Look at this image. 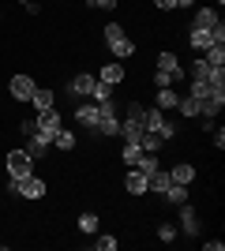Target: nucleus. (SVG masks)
Wrapping results in <instances>:
<instances>
[{
    "mask_svg": "<svg viewBox=\"0 0 225 251\" xmlns=\"http://www.w3.org/2000/svg\"><path fill=\"white\" fill-rule=\"evenodd\" d=\"M94 135H120V105L113 98L98 101V124H94Z\"/></svg>",
    "mask_w": 225,
    "mask_h": 251,
    "instance_id": "1",
    "label": "nucleus"
},
{
    "mask_svg": "<svg viewBox=\"0 0 225 251\" xmlns=\"http://www.w3.org/2000/svg\"><path fill=\"white\" fill-rule=\"evenodd\" d=\"M143 127H147V109H143L139 101H131L128 109H124V120H120V139H124V143H135V139L143 135Z\"/></svg>",
    "mask_w": 225,
    "mask_h": 251,
    "instance_id": "2",
    "label": "nucleus"
},
{
    "mask_svg": "<svg viewBox=\"0 0 225 251\" xmlns=\"http://www.w3.org/2000/svg\"><path fill=\"white\" fill-rule=\"evenodd\" d=\"M11 191L15 195H23V199H45V180L42 176H34V173H26V176H19V180H11Z\"/></svg>",
    "mask_w": 225,
    "mask_h": 251,
    "instance_id": "3",
    "label": "nucleus"
},
{
    "mask_svg": "<svg viewBox=\"0 0 225 251\" xmlns=\"http://www.w3.org/2000/svg\"><path fill=\"white\" fill-rule=\"evenodd\" d=\"M4 169H8V180H19V176H26V173H34V161H30L26 150H8Z\"/></svg>",
    "mask_w": 225,
    "mask_h": 251,
    "instance_id": "4",
    "label": "nucleus"
},
{
    "mask_svg": "<svg viewBox=\"0 0 225 251\" xmlns=\"http://www.w3.org/2000/svg\"><path fill=\"white\" fill-rule=\"evenodd\" d=\"M147 131H158L161 139H173L176 135V124L165 116V109H147Z\"/></svg>",
    "mask_w": 225,
    "mask_h": 251,
    "instance_id": "5",
    "label": "nucleus"
},
{
    "mask_svg": "<svg viewBox=\"0 0 225 251\" xmlns=\"http://www.w3.org/2000/svg\"><path fill=\"white\" fill-rule=\"evenodd\" d=\"M64 127V116L56 113V105L53 109H45V113H38V135H45L49 143H53V135Z\"/></svg>",
    "mask_w": 225,
    "mask_h": 251,
    "instance_id": "6",
    "label": "nucleus"
},
{
    "mask_svg": "<svg viewBox=\"0 0 225 251\" xmlns=\"http://www.w3.org/2000/svg\"><path fill=\"white\" fill-rule=\"evenodd\" d=\"M38 90V83H34L30 75H11V83H8V94L15 98V101H30V94Z\"/></svg>",
    "mask_w": 225,
    "mask_h": 251,
    "instance_id": "7",
    "label": "nucleus"
},
{
    "mask_svg": "<svg viewBox=\"0 0 225 251\" xmlns=\"http://www.w3.org/2000/svg\"><path fill=\"white\" fill-rule=\"evenodd\" d=\"M158 72H169L176 83H184V68H180V60H176V52H158Z\"/></svg>",
    "mask_w": 225,
    "mask_h": 251,
    "instance_id": "8",
    "label": "nucleus"
},
{
    "mask_svg": "<svg viewBox=\"0 0 225 251\" xmlns=\"http://www.w3.org/2000/svg\"><path fill=\"white\" fill-rule=\"evenodd\" d=\"M94 83H98L94 75L79 72V75H75V79H72V83H68V90H72L75 98H90V94H94Z\"/></svg>",
    "mask_w": 225,
    "mask_h": 251,
    "instance_id": "9",
    "label": "nucleus"
},
{
    "mask_svg": "<svg viewBox=\"0 0 225 251\" xmlns=\"http://www.w3.org/2000/svg\"><path fill=\"white\" fill-rule=\"evenodd\" d=\"M109 45V52L117 56V60H128L131 52H135V42H131L128 34H120V38H113V42H105Z\"/></svg>",
    "mask_w": 225,
    "mask_h": 251,
    "instance_id": "10",
    "label": "nucleus"
},
{
    "mask_svg": "<svg viewBox=\"0 0 225 251\" xmlns=\"http://www.w3.org/2000/svg\"><path fill=\"white\" fill-rule=\"evenodd\" d=\"M124 188H128V195H147V176H143L139 169L131 165L128 176H124Z\"/></svg>",
    "mask_w": 225,
    "mask_h": 251,
    "instance_id": "11",
    "label": "nucleus"
},
{
    "mask_svg": "<svg viewBox=\"0 0 225 251\" xmlns=\"http://www.w3.org/2000/svg\"><path fill=\"white\" fill-rule=\"evenodd\" d=\"M169 180H173V184H184V188H192V180H195V165H188V161L173 165V169H169Z\"/></svg>",
    "mask_w": 225,
    "mask_h": 251,
    "instance_id": "12",
    "label": "nucleus"
},
{
    "mask_svg": "<svg viewBox=\"0 0 225 251\" xmlns=\"http://www.w3.org/2000/svg\"><path fill=\"white\" fill-rule=\"evenodd\" d=\"M188 45H192L195 52H206L210 45H214V38H210V30H199V26H192V30H188Z\"/></svg>",
    "mask_w": 225,
    "mask_h": 251,
    "instance_id": "13",
    "label": "nucleus"
},
{
    "mask_svg": "<svg viewBox=\"0 0 225 251\" xmlns=\"http://www.w3.org/2000/svg\"><path fill=\"white\" fill-rule=\"evenodd\" d=\"M135 143L143 147V154H161V143H165V139H161L158 131H147V127H143V135L135 139Z\"/></svg>",
    "mask_w": 225,
    "mask_h": 251,
    "instance_id": "14",
    "label": "nucleus"
},
{
    "mask_svg": "<svg viewBox=\"0 0 225 251\" xmlns=\"http://www.w3.org/2000/svg\"><path fill=\"white\" fill-rule=\"evenodd\" d=\"M30 105L38 109V113H45V109H53V105H56V94H53V90H45V86H38V90L30 94Z\"/></svg>",
    "mask_w": 225,
    "mask_h": 251,
    "instance_id": "15",
    "label": "nucleus"
},
{
    "mask_svg": "<svg viewBox=\"0 0 225 251\" xmlns=\"http://www.w3.org/2000/svg\"><path fill=\"white\" fill-rule=\"evenodd\" d=\"M49 147H53V143H49L45 135H38V131H34V135H30V143H26V154H30V161L45 157V154H49Z\"/></svg>",
    "mask_w": 225,
    "mask_h": 251,
    "instance_id": "16",
    "label": "nucleus"
},
{
    "mask_svg": "<svg viewBox=\"0 0 225 251\" xmlns=\"http://www.w3.org/2000/svg\"><path fill=\"white\" fill-rule=\"evenodd\" d=\"M75 120H79L86 131H94V124H98V101L94 105H79V109H75Z\"/></svg>",
    "mask_w": 225,
    "mask_h": 251,
    "instance_id": "17",
    "label": "nucleus"
},
{
    "mask_svg": "<svg viewBox=\"0 0 225 251\" xmlns=\"http://www.w3.org/2000/svg\"><path fill=\"white\" fill-rule=\"evenodd\" d=\"M218 23H222V19H218V8H199V11H195V23H192V26L210 30V26H218Z\"/></svg>",
    "mask_w": 225,
    "mask_h": 251,
    "instance_id": "18",
    "label": "nucleus"
},
{
    "mask_svg": "<svg viewBox=\"0 0 225 251\" xmlns=\"http://www.w3.org/2000/svg\"><path fill=\"white\" fill-rule=\"evenodd\" d=\"M101 83H109V86H117L120 79H124V64H117V60H109L105 68H101V75H98Z\"/></svg>",
    "mask_w": 225,
    "mask_h": 251,
    "instance_id": "19",
    "label": "nucleus"
},
{
    "mask_svg": "<svg viewBox=\"0 0 225 251\" xmlns=\"http://www.w3.org/2000/svg\"><path fill=\"white\" fill-rule=\"evenodd\" d=\"M173 180H169V173L165 169H158V173H150L147 176V191H158V195H165V188H169Z\"/></svg>",
    "mask_w": 225,
    "mask_h": 251,
    "instance_id": "20",
    "label": "nucleus"
},
{
    "mask_svg": "<svg viewBox=\"0 0 225 251\" xmlns=\"http://www.w3.org/2000/svg\"><path fill=\"white\" fill-rule=\"evenodd\" d=\"M161 199L169 202V206H184V202H188V188H184V184H169Z\"/></svg>",
    "mask_w": 225,
    "mask_h": 251,
    "instance_id": "21",
    "label": "nucleus"
},
{
    "mask_svg": "<svg viewBox=\"0 0 225 251\" xmlns=\"http://www.w3.org/2000/svg\"><path fill=\"white\" fill-rule=\"evenodd\" d=\"M180 210V229L184 232H199V221H195V210L188 206V202H184V206H176Z\"/></svg>",
    "mask_w": 225,
    "mask_h": 251,
    "instance_id": "22",
    "label": "nucleus"
},
{
    "mask_svg": "<svg viewBox=\"0 0 225 251\" xmlns=\"http://www.w3.org/2000/svg\"><path fill=\"white\" fill-rule=\"evenodd\" d=\"M120 157H124V165H139V157H143V147L139 143H124V150H120Z\"/></svg>",
    "mask_w": 225,
    "mask_h": 251,
    "instance_id": "23",
    "label": "nucleus"
},
{
    "mask_svg": "<svg viewBox=\"0 0 225 251\" xmlns=\"http://www.w3.org/2000/svg\"><path fill=\"white\" fill-rule=\"evenodd\" d=\"M176 101H180V94H176V90L158 86V109H176Z\"/></svg>",
    "mask_w": 225,
    "mask_h": 251,
    "instance_id": "24",
    "label": "nucleus"
},
{
    "mask_svg": "<svg viewBox=\"0 0 225 251\" xmlns=\"http://www.w3.org/2000/svg\"><path fill=\"white\" fill-rule=\"evenodd\" d=\"M203 60L210 64V68H225V45H210V49L203 52Z\"/></svg>",
    "mask_w": 225,
    "mask_h": 251,
    "instance_id": "25",
    "label": "nucleus"
},
{
    "mask_svg": "<svg viewBox=\"0 0 225 251\" xmlns=\"http://www.w3.org/2000/svg\"><path fill=\"white\" fill-rule=\"evenodd\" d=\"M176 109H180V116H188V120H195V116H199V101H195L192 94H184L180 101H176Z\"/></svg>",
    "mask_w": 225,
    "mask_h": 251,
    "instance_id": "26",
    "label": "nucleus"
},
{
    "mask_svg": "<svg viewBox=\"0 0 225 251\" xmlns=\"http://www.w3.org/2000/svg\"><path fill=\"white\" fill-rule=\"evenodd\" d=\"M53 147L56 150H75V135L68 131V127H60V131L53 135Z\"/></svg>",
    "mask_w": 225,
    "mask_h": 251,
    "instance_id": "27",
    "label": "nucleus"
},
{
    "mask_svg": "<svg viewBox=\"0 0 225 251\" xmlns=\"http://www.w3.org/2000/svg\"><path fill=\"white\" fill-rule=\"evenodd\" d=\"M79 229H83V232H98V214H94V210L79 214Z\"/></svg>",
    "mask_w": 225,
    "mask_h": 251,
    "instance_id": "28",
    "label": "nucleus"
},
{
    "mask_svg": "<svg viewBox=\"0 0 225 251\" xmlns=\"http://www.w3.org/2000/svg\"><path fill=\"white\" fill-rule=\"evenodd\" d=\"M192 79H203V83H206V79H210V64H206V60H195L192 64Z\"/></svg>",
    "mask_w": 225,
    "mask_h": 251,
    "instance_id": "29",
    "label": "nucleus"
},
{
    "mask_svg": "<svg viewBox=\"0 0 225 251\" xmlns=\"http://www.w3.org/2000/svg\"><path fill=\"white\" fill-rule=\"evenodd\" d=\"M90 98H94V101H105V98H113V86L98 79V83H94V94H90Z\"/></svg>",
    "mask_w": 225,
    "mask_h": 251,
    "instance_id": "30",
    "label": "nucleus"
},
{
    "mask_svg": "<svg viewBox=\"0 0 225 251\" xmlns=\"http://www.w3.org/2000/svg\"><path fill=\"white\" fill-rule=\"evenodd\" d=\"M154 86H176V79H173L169 72H158V68H154Z\"/></svg>",
    "mask_w": 225,
    "mask_h": 251,
    "instance_id": "31",
    "label": "nucleus"
},
{
    "mask_svg": "<svg viewBox=\"0 0 225 251\" xmlns=\"http://www.w3.org/2000/svg\"><path fill=\"white\" fill-rule=\"evenodd\" d=\"M120 34H124V26H120V23H109L105 26V42H113V38H120Z\"/></svg>",
    "mask_w": 225,
    "mask_h": 251,
    "instance_id": "32",
    "label": "nucleus"
},
{
    "mask_svg": "<svg viewBox=\"0 0 225 251\" xmlns=\"http://www.w3.org/2000/svg\"><path fill=\"white\" fill-rule=\"evenodd\" d=\"M98 248H101V251H113V248H117V236H109V232H105V236H98Z\"/></svg>",
    "mask_w": 225,
    "mask_h": 251,
    "instance_id": "33",
    "label": "nucleus"
},
{
    "mask_svg": "<svg viewBox=\"0 0 225 251\" xmlns=\"http://www.w3.org/2000/svg\"><path fill=\"white\" fill-rule=\"evenodd\" d=\"M86 4H90V8H101V11H113V8H117V0H86Z\"/></svg>",
    "mask_w": 225,
    "mask_h": 251,
    "instance_id": "34",
    "label": "nucleus"
},
{
    "mask_svg": "<svg viewBox=\"0 0 225 251\" xmlns=\"http://www.w3.org/2000/svg\"><path fill=\"white\" fill-rule=\"evenodd\" d=\"M19 131H23V135H26V139H30L34 131H38V120H23V124H19Z\"/></svg>",
    "mask_w": 225,
    "mask_h": 251,
    "instance_id": "35",
    "label": "nucleus"
},
{
    "mask_svg": "<svg viewBox=\"0 0 225 251\" xmlns=\"http://www.w3.org/2000/svg\"><path fill=\"white\" fill-rule=\"evenodd\" d=\"M161 240H165V244H173V240H176V229H173V225H161Z\"/></svg>",
    "mask_w": 225,
    "mask_h": 251,
    "instance_id": "36",
    "label": "nucleus"
},
{
    "mask_svg": "<svg viewBox=\"0 0 225 251\" xmlns=\"http://www.w3.org/2000/svg\"><path fill=\"white\" fill-rule=\"evenodd\" d=\"M154 4H158V11H173L176 8V0H154Z\"/></svg>",
    "mask_w": 225,
    "mask_h": 251,
    "instance_id": "37",
    "label": "nucleus"
},
{
    "mask_svg": "<svg viewBox=\"0 0 225 251\" xmlns=\"http://www.w3.org/2000/svg\"><path fill=\"white\" fill-rule=\"evenodd\" d=\"M222 147H225V131L218 127V131H214V150H222Z\"/></svg>",
    "mask_w": 225,
    "mask_h": 251,
    "instance_id": "38",
    "label": "nucleus"
},
{
    "mask_svg": "<svg viewBox=\"0 0 225 251\" xmlns=\"http://www.w3.org/2000/svg\"><path fill=\"white\" fill-rule=\"evenodd\" d=\"M23 8L30 11V15H38V4H34V0H23Z\"/></svg>",
    "mask_w": 225,
    "mask_h": 251,
    "instance_id": "39",
    "label": "nucleus"
},
{
    "mask_svg": "<svg viewBox=\"0 0 225 251\" xmlns=\"http://www.w3.org/2000/svg\"><path fill=\"white\" fill-rule=\"evenodd\" d=\"M195 0H176V8H192Z\"/></svg>",
    "mask_w": 225,
    "mask_h": 251,
    "instance_id": "40",
    "label": "nucleus"
}]
</instances>
